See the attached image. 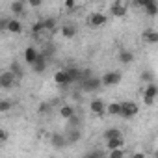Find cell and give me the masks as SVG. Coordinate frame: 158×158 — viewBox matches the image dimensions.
<instances>
[{
	"label": "cell",
	"mask_w": 158,
	"mask_h": 158,
	"mask_svg": "<svg viewBox=\"0 0 158 158\" xmlns=\"http://www.w3.org/2000/svg\"><path fill=\"white\" fill-rule=\"evenodd\" d=\"M17 82H19V76L11 69H8L0 74V88L2 89H11L13 86H17Z\"/></svg>",
	"instance_id": "1"
},
{
	"label": "cell",
	"mask_w": 158,
	"mask_h": 158,
	"mask_svg": "<svg viewBox=\"0 0 158 158\" xmlns=\"http://www.w3.org/2000/svg\"><path fill=\"white\" fill-rule=\"evenodd\" d=\"M80 88H82V91H86V93L99 91V89L102 88V78L89 76V78H86V80H82V82H80Z\"/></svg>",
	"instance_id": "2"
},
{
	"label": "cell",
	"mask_w": 158,
	"mask_h": 158,
	"mask_svg": "<svg viewBox=\"0 0 158 158\" xmlns=\"http://www.w3.org/2000/svg\"><path fill=\"white\" fill-rule=\"evenodd\" d=\"M121 73L119 71H108V73H104V76H102V86H106V88H115L119 82H121Z\"/></svg>",
	"instance_id": "3"
},
{
	"label": "cell",
	"mask_w": 158,
	"mask_h": 158,
	"mask_svg": "<svg viewBox=\"0 0 158 158\" xmlns=\"http://www.w3.org/2000/svg\"><path fill=\"white\" fill-rule=\"evenodd\" d=\"M121 104H123V110H121V117H123V119H132V117H136V115H138L139 108H138V104H136V102L125 101V102H121Z\"/></svg>",
	"instance_id": "4"
},
{
	"label": "cell",
	"mask_w": 158,
	"mask_h": 158,
	"mask_svg": "<svg viewBox=\"0 0 158 158\" xmlns=\"http://www.w3.org/2000/svg\"><path fill=\"white\" fill-rule=\"evenodd\" d=\"M106 23H108V17H106L104 13H99V11H95V13H91V15L88 17V24H89L91 28H102Z\"/></svg>",
	"instance_id": "5"
},
{
	"label": "cell",
	"mask_w": 158,
	"mask_h": 158,
	"mask_svg": "<svg viewBox=\"0 0 158 158\" xmlns=\"http://www.w3.org/2000/svg\"><path fill=\"white\" fill-rule=\"evenodd\" d=\"M156 97H158V86H156L154 82L147 84V88H145V91H143V102H145V104H152Z\"/></svg>",
	"instance_id": "6"
},
{
	"label": "cell",
	"mask_w": 158,
	"mask_h": 158,
	"mask_svg": "<svg viewBox=\"0 0 158 158\" xmlns=\"http://www.w3.org/2000/svg\"><path fill=\"white\" fill-rule=\"evenodd\" d=\"M54 82L58 84V86H61V88H67L69 84H73V80H71V76H69V73L63 69V71H58L56 74H54Z\"/></svg>",
	"instance_id": "7"
},
{
	"label": "cell",
	"mask_w": 158,
	"mask_h": 158,
	"mask_svg": "<svg viewBox=\"0 0 158 158\" xmlns=\"http://www.w3.org/2000/svg\"><path fill=\"white\" fill-rule=\"evenodd\" d=\"M106 104H104V101H101V99H93L91 102H89V110L95 114V115H104L106 114Z\"/></svg>",
	"instance_id": "8"
},
{
	"label": "cell",
	"mask_w": 158,
	"mask_h": 158,
	"mask_svg": "<svg viewBox=\"0 0 158 158\" xmlns=\"http://www.w3.org/2000/svg\"><path fill=\"white\" fill-rule=\"evenodd\" d=\"M50 143H52V147L54 149H65L67 145H69V141H67V136L65 134H52V138H50Z\"/></svg>",
	"instance_id": "9"
},
{
	"label": "cell",
	"mask_w": 158,
	"mask_h": 158,
	"mask_svg": "<svg viewBox=\"0 0 158 158\" xmlns=\"http://www.w3.org/2000/svg\"><path fill=\"white\" fill-rule=\"evenodd\" d=\"M39 54H41V52H37V48H34V47H26V48H24V61L32 67V65L37 61Z\"/></svg>",
	"instance_id": "10"
},
{
	"label": "cell",
	"mask_w": 158,
	"mask_h": 158,
	"mask_svg": "<svg viewBox=\"0 0 158 158\" xmlns=\"http://www.w3.org/2000/svg\"><path fill=\"white\" fill-rule=\"evenodd\" d=\"M47 65H48V58L45 56V54H39V58H37V61L32 65V71L35 73V74H41V73H45V69H47Z\"/></svg>",
	"instance_id": "11"
},
{
	"label": "cell",
	"mask_w": 158,
	"mask_h": 158,
	"mask_svg": "<svg viewBox=\"0 0 158 158\" xmlns=\"http://www.w3.org/2000/svg\"><path fill=\"white\" fill-rule=\"evenodd\" d=\"M141 39H143L145 43H149V45H156V43H158V32L152 30V28H147V30H143Z\"/></svg>",
	"instance_id": "12"
},
{
	"label": "cell",
	"mask_w": 158,
	"mask_h": 158,
	"mask_svg": "<svg viewBox=\"0 0 158 158\" xmlns=\"http://www.w3.org/2000/svg\"><path fill=\"white\" fill-rule=\"evenodd\" d=\"M76 26L73 24V23H65V24H61V35L65 37V39H73L74 35H76Z\"/></svg>",
	"instance_id": "13"
},
{
	"label": "cell",
	"mask_w": 158,
	"mask_h": 158,
	"mask_svg": "<svg viewBox=\"0 0 158 158\" xmlns=\"http://www.w3.org/2000/svg\"><path fill=\"white\" fill-rule=\"evenodd\" d=\"M117 60H119V63L128 65V63L134 61V54H132L130 50H127V48H121V50L117 52Z\"/></svg>",
	"instance_id": "14"
},
{
	"label": "cell",
	"mask_w": 158,
	"mask_h": 158,
	"mask_svg": "<svg viewBox=\"0 0 158 158\" xmlns=\"http://www.w3.org/2000/svg\"><path fill=\"white\" fill-rule=\"evenodd\" d=\"M65 71L69 73L73 84H80V80H82V71H84V69H78V67H67Z\"/></svg>",
	"instance_id": "15"
},
{
	"label": "cell",
	"mask_w": 158,
	"mask_h": 158,
	"mask_svg": "<svg viewBox=\"0 0 158 158\" xmlns=\"http://www.w3.org/2000/svg\"><path fill=\"white\" fill-rule=\"evenodd\" d=\"M65 136H67V141L69 143H78V141H80V138H82V132H80V128H78V127H71V130Z\"/></svg>",
	"instance_id": "16"
},
{
	"label": "cell",
	"mask_w": 158,
	"mask_h": 158,
	"mask_svg": "<svg viewBox=\"0 0 158 158\" xmlns=\"http://www.w3.org/2000/svg\"><path fill=\"white\" fill-rule=\"evenodd\" d=\"M110 13H112L114 17H125V15H127V8H125L121 2H114L112 8H110Z\"/></svg>",
	"instance_id": "17"
},
{
	"label": "cell",
	"mask_w": 158,
	"mask_h": 158,
	"mask_svg": "<svg viewBox=\"0 0 158 158\" xmlns=\"http://www.w3.org/2000/svg\"><path fill=\"white\" fill-rule=\"evenodd\" d=\"M121 110H123V104L121 102H112V104H108L106 114L112 115V117H121Z\"/></svg>",
	"instance_id": "18"
},
{
	"label": "cell",
	"mask_w": 158,
	"mask_h": 158,
	"mask_svg": "<svg viewBox=\"0 0 158 158\" xmlns=\"http://www.w3.org/2000/svg\"><path fill=\"white\" fill-rule=\"evenodd\" d=\"M143 11H145V15H149V17H156V15H158V2H156V0H151V2L143 8Z\"/></svg>",
	"instance_id": "19"
},
{
	"label": "cell",
	"mask_w": 158,
	"mask_h": 158,
	"mask_svg": "<svg viewBox=\"0 0 158 158\" xmlns=\"http://www.w3.org/2000/svg\"><path fill=\"white\" fill-rule=\"evenodd\" d=\"M24 2H26V0H24ZM24 2H23V0H15V2H11V6H10L11 13L13 15H23L24 13Z\"/></svg>",
	"instance_id": "20"
},
{
	"label": "cell",
	"mask_w": 158,
	"mask_h": 158,
	"mask_svg": "<svg viewBox=\"0 0 158 158\" xmlns=\"http://www.w3.org/2000/svg\"><path fill=\"white\" fill-rule=\"evenodd\" d=\"M47 32V28H45V23H43V19L41 21H35L34 24H32V34L35 35V37H39L41 34H45Z\"/></svg>",
	"instance_id": "21"
},
{
	"label": "cell",
	"mask_w": 158,
	"mask_h": 158,
	"mask_svg": "<svg viewBox=\"0 0 158 158\" xmlns=\"http://www.w3.org/2000/svg\"><path fill=\"white\" fill-rule=\"evenodd\" d=\"M73 115H74V108H73V106L63 104V106L60 108V117H61V119H71Z\"/></svg>",
	"instance_id": "22"
},
{
	"label": "cell",
	"mask_w": 158,
	"mask_h": 158,
	"mask_svg": "<svg viewBox=\"0 0 158 158\" xmlns=\"http://www.w3.org/2000/svg\"><path fill=\"white\" fill-rule=\"evenodd\" d=\"M123 143H125V139H123V136H119V138H112V139H106V147L112 151V149H119V147H123Z\"/></svg>",
	"instance_id": "23"
},
{
	"label": "cell",
	"mask_w": 158,
	"mask_h": 158,
	"mask_svg": "<svg viewBox=\"0 0 158 158\" xmlns=\"http://www.w3.org/2000/svg\"><path fill=\"white\" fill-rule=\"evenodd\" d=\"M8 32H11V34H21V32H23V24H21V21L11 19V21H10V26H8Z\"/></svg>",
	"instance_id": "24"
},
{
	"label": "cell",
	"mask_w": 158,
	"mask_h": 158,
	"mask_svg": "<svg viewBox=\"0 0 158 158\" xmlns=\"http://www.w3.org/2000/svg\"><path fill=\"white\" fill-rule=\"evenodd\" d=\"M43 23H45L47 32H54V30H56V26H58V21H56L54 17H47V19H43Z\"/></svg>",
	"instance_id": "25"
},
{
	"label": "cell",
	"mask_w": 158,
	"mask_h": 158,
	"mask_svg": "<svg viewBox=\"0 0 158 158\" xmlns=\"http://www.w3.org/2000/svg\"><path fill=\"white\" fill-rule=\"evenodd\" d=\"M119 136H121L119 128H108V130H104V134H102L104 139H112V138H119Z\"/></svg>",
	"instance_id": "26"
},
{
	"label": "cell",
	"mask_w": 158,
	"mask_h": 158,
	"mask_svg": "<svg viewBox=\"0 0 158 158\" xmlns=\"http://www.w3.org/2000/svg\"><path fill=\"white\" fill-rule=\"evenodd\" d=\"M50 110H52V106H50L48 102H41L39 108H37V114H41V115H48Z\"/></svg>",
	"instance_id": "27"
},
{
	"label": "cell",
	"mask_w": 158,
	"mask_h": 158,
	"mask_svg": "<svg viewBox=\"0 0 158 158\" xmlns=\"http://www.w3.org/2000/svg\"><path fill=\"white\" fill-rule=\"evenodd\" d=\"M141 80L147 82V84H151V82H154V74H152L151 71H143V73H141Z\"/></svg>",
	"instance_id": "28"
},
{
	"label": "cell",
	"mask_w": 158,
	"mask_h": 158,
	"mask_svg": "<svg viewBox=\"0 0 158 158\" xmlns=\"http://www.w3.org/2000/svg\"><path fill=\"white\" fill-rule=\"evenodd\" d=\"M11 102L10 101H2V102H0V114H8L10 110H11Z\"/></svg>",
	"instance_id": "29"
},
{
	"label": "cell",
	"mask_w": 158,
	"mask_h": 158,
	"mask_svg": "<svg viewBox=\"0 0 158 158\" xmlns=\"http://www.w3.org/2000/svg\"><path fill=\"white\" fill-rule=\"evenodd\" d=\"M54 52H56V47H54V45H47V47H45V48L41 50V54H45L47 58H50V56H52Z\"/></svg>",
	"instance_id": "30"
},
{
	"label": "cell",
	"mask_w": 158,
	"mask_h": 158,
	"mask_svg": "<svg viewBox=\"0 0 158 158\" xmlns=\"http://www.w3.org/2000/svg\"><path fill=\"white\" fill-rule=\"evenodd\" d=\"M10 69H11V71H13V73H15V74H17L19 78L23 76V69H21V65H19L17 61H11V65H10Z\"/></svg>",
	"instance_id": "31"
},
{
	"label": "cell",
	"mask_w": 158,
	"mask_h": 158,
	"mask_svg": "<svg viewBox=\"0 0 158 158\" xmlns=\"http://www.w3.org/2000/svg\"><path fill=\"white\" fill-rule=\"evenodd\" d=\"M125 156V151L119 147V149H112L110 151V158H123Z\"/></svg>",
	"instance_id": "32"
},
{
	"label": "cell",
	"mask_w": 158,
	"mask_h": 158,
	"mask_svg": "<svg viewBox=\"0 0 158 158\" xmlns=\"http://www.w3.org/2000/svg\"><path fill=\"white\" fill-rule=\"evenodd\" d=\"M10 17H2V19H0V28H2V30H8V26H10Z\"/></svg>",
	"instance_id": "33"
},
{
	"label": "cell",
	"mask_w": 158,
	"mask_h": 158,
	"mask_svg": "<svg viewBox=\"0 0 158 158\" xmlns=\"http://www.w3.org/2000/svg\"><path fill=\"white\" fill-rule=\"evenodd\" d=\"M149 2H151V0H134L132 4H134L136 8H141V10H143V8H145V6H147Z\"/></svg>",
	"instance_id": "34"
},
{
	"label": "cell",
	"mask_w": 158,
	"mask_h": 158,
	"mask_svg": "<svg viewBox=\"0 0 158 158\" xmlns=\"http://www.w3.org/2000/svg\"><path fill=\"white\" fill-rule=\"evenodd\" d=\"M26 4H30L32 8H39L43 4V0H26Z\"/></svg>",
	"instance_id": "35"
},
{
	"label": "cell",
	"mask_w": 158,
	"mask_h": 158,
	"mask_svg": "<svg viewBox=\"0 0 158 158\" xmlns=\"http://www.w3.org/2000/svg\"><path fill=\"white\" fill-rule=\"evenodd\" d=\"M6 139H8V132L0 130V143H6Z\"/></svg>",
	"instance_id": "36"
},
{
	"label": "cell",
	"mask_w": 158,
	"mask_h": 158,
	"mask_svg": "<svg viewBox=\"0 0 158 158\" xmlns=\"http://www.w3.org/2000/svg\"><path fill=\"white\" fill-rule=\"evenodd\" d=\"M65 8L67 10H74V0H65Z\"/></svg>",
	"instance_id": "37"
},
{
	"label": "cell",
	"mask_w": 158,
	"mask_h": 158,
	"mask_svg": "<svg viewBox=\"0 0 158 158\" xmlns=\"http://www.w3.org/2000/svg\"><path fill=\"white\" fill-rule=\"evenodd\" d=\"M95 156H102L101 151H93V152H88V158H95Z\"/></svg>",
	"instance_id": "38"
},
{
	"label": "cell",
	"mask_w": 158,
	"mask_h": 158,
	"mask_svg": "<svg viewBox=\"0 0 158 158\" xmlns=\"http://www.w3.org/2000/svg\"><path fill=\"white\" fill-rule=\"evenodd\" d=\"M154 156H158V151H156V152H154Z\"/></svg>",
	"instance_id": "39"
}]
</instances>
